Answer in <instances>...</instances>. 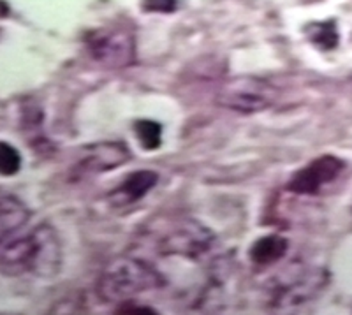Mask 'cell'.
I'll return each mask as SVG.
<instances>
[{
    "label": "cell",
    "instance_id": "cell-1",
    "mask_svg": "<svg viewBox=\"0 0 352 315\" xmlns=\"http://www.w3.org/2000/svg\"><path fill=\"white\" fill-rule=\"evenodd\" d=\"M62 248L58 235L50 224L12 239L0 250V273L8 276L36 275L50 279L60 272Z\"/></svg>",
    "mask_w": 352,
    "mask_h": 315
},
{
    "label": "cell",
    "instance_id": "cell-2",
    "mask_svg": "<svg viewBox=\"0 0 352 315\" xmlns=\"http://www.w3.org/2000/svg\"><path fill=\"white\" fill-rule=\"evenodd\" d=\"M164 285L166 279L152 264L136 257L120 256L102 268L96 291L104 303H125L144 292L159 291Z\"/></svg>",
    "mask_w": 352,
    "mask_h": 315
},
{
    "label": "cell",
    "instance_id": "cell-3",
    "mask_svg": "<svg viewBox=\"0 0 352 315\" xmlns=\"http://www.w3.org/2000/svg\"><path fill=\"white\" fill-rule=\"evenodd\" d=\"M278 99L275 85L257 76H236L226 81L217 94V104L241 115L272 108Z\"/></svg>",
    "mask_w": 352,
    "mask_h": 315
},
{
    "label": "cell",
    "instance_id": "cell-4",
    "mask_svg": "<svg viewBox=\"0 0 352 315\" xmlns=\"http://www.w3.org/2000/svg\"><path fill=\"white\" fill-rule=\"evenodd\" d=\"M88 55L106 69H125L136 60V41L131 28L102 27L87 37Z\"/></svg>",
    "mask_w": 352,
    "mask_h": 315
},
{
    "label": "cell",
    "instance_id": "cell-5",
    "mask_svg": "<svg viewBox=\"0 0 352 315\" xmlns=\"http://www.w3.org/2000/svg\"><path fill=\"white\" fill-rule=\"evenodd\" d=\"M215 243V235L206 226L192 219L176 220L157 239L162 256H180L185 259H199Z\"/></svg>",
    "mask_w": 352,
    "mask_h": 315
},
{
    "label": "cell",
    "instance_id": "cell-6",
    "mask_svg": "<svg viewBox=\"0 0 352 315\" xmlns=\"http://www.w3.org/2000/svg\"><path fill=\"white\" fill-rule=\"evenodd\" d=\"M345 169V162L336 155L317 157L291 176L287 191L298 196H316L324 185L335 182Z\"/></svg>",
    "mask_w": 352,
    "mask_h": 315
},
{
    "label": "cell",
    "instance_id": "cell-7",
    "mask_svg": "<svg viewBox=\"0 0 352 315\" xmlns=\"http://www.w3.org/2000/svg\"><path fill=\"white\" fill-rule=\"evenodd\" d=\"M131 160V150L122 141H102L85 148V155L76 164L74 173L80 176H92L111 171Z\"/></svg>",
    "mask_w": 352,
    "mask_h": 315
},
{
    "label": "cell",
    "instance_id": "cell-8",
    "mask_svg": "<svg viewBox=\"0 0 352 315\" xmlns=\"http://www.w3.org/2000/svg\"><path fill=\"white\" fill-rule=\"evenodd\" d=\"M292 282H280L275 289L276 305L301 303L328 282V275L322 270H296L291 273Z\"/></svg>",
    "mask_w": 352,
    "mask_h": 315
},
{
    "label": "cell",
    "instance_id": "cell-9",
    "mask_svg": "<svg viewBox=\"0 0 352 315\" xmlns=\"http://www.w3.org/2000/svg\"><path fill=\"white\" fill-rule=\"evenodd\" d=\"M159 182V175L155 171L144 169V171H134L122 182V185L109 192L108 201L113 208H122L127 204L136 203L152 191Z\"/></svg>",
    "mask_w": 352,
    "mask_h": 315
},
{
    "label": "cell",
    "instance_id": "cell-10",
    "mask_svg": "<svg viewBox=\"0 0 352 315\" xmlns=\"http://www.w3.org/2000/svg\"><path fill=\"white\" fill-rule=\"evenodd\" d=\"M287 248L289 241L282 236H263V238L254 241L250 250H248V257L256 266H272V264H276L285 256Z\"/></svg>",
    "mask_w": 352,
    "mask_h": 315
},
{
    "label": "cell",
    "instance_id": "cell-11",
    "mask_svg": "<svg viewBox=\"0 0 352 315\" xmlns=\"http://www.w3.org/2000/svg\"><path fill=\"white\" fill-rule=\"evenodd\" d=\"M30 219L28 208L14 196L0 197V243Z\"/></svg>",
    "mask_w": 352,
    "mask_h": 315
},
{
    "label": "cell",
    "instance_id": "cell-12",
    "mask_svg": "<svg viewBox=\"0 0 352 315\" xmlns=\"http://www.w3.org/2000/svg\"><path fill=\"white\" fill-rule=\"evenodd\" d=\"M308 41L316 46V48L322 50V52H329V50L338 46V28L333 20L329 21H317V23H310L305 28Z\"/></svg>",
    "mask_w": 352,
    "mask_h": 315
},
{
    "label": "cell",
    "instance_id": "cell-13",
    "mask_svg": "<svg viewBox=\"0 0 352 315\" xmlns=\"http://www.w3.org/2000/svg\"><path fill=\"white\" fill-rule=\"evenodd\" d=\"M134 132L140 140L141 146L144 150H155L160 146V138H162V127L152 120H140L134 124Z\"/></svg>",
    "mask_w": 352,
    "mask_h": 315
},
{
    "label": "cell",
    "instance_id": "cell-14",
    "mask_svg": "<svg viewBox=\"0 0 352 315\" xmlns=\"http://www.w3.org/2000/svg\"><path fill=\"white\" fill-rule=\"evenodd\" d=\"M21 168V155L12 144L0 141V176H14Z\"/></svg>",
    "mask_w": 352,
    "mask_h": 315
},
{
    "label": "cell",
    "instance_id": "cell-15",
    "mask_svg": "<svg viewBox=\"0 0 352 315\" xmlns=\"http://www.w3.org/2000/svg\"><path fill=\"white\" fill-rule=\"evenodd\" d=\"M143 9L148 12L169 14L176 9V0H143Z\"/></svg>",
    "mask_w": 352,
    "mask_h": 315
}]
</instances>
